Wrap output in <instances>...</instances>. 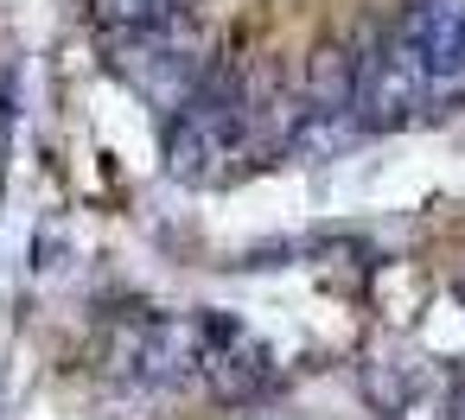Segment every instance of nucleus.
<instances>
[{
	"mask_svg": "<svg viewBox=\"0 0 465 420\" xmlns=\"http://www.w3.org/2000/svg\"><path fill=\"white\" fill-rule=\"evenodd\" d=\"M198 376L211 382V395H223V401H255L268 382H274V357H268V344L249 331V325H236V318H204V357H198Z\"/></svg>",
	"mask_w": 465,
	"mask_h": 420,
	"instance_id": "39448f33",
	"label": "nucleus"
},
{
	"mask_svg": "<svg viewBox=\"0 0 465 420\" xmlns=\"http://www.w3.org/2000/svg\"><path fill=\"white\" fill-rule=\"evenodd\" d=\"M255 141V103L249 83L236 71H211L198 83V96L166 122V172L179 185H204L217 179L230 160H242Z\"/></svg>",
	"mask_w": 465,
	"mask_h": 420,
	"instance_id": "f257e3e1",
	"label": "nucleus"
},
{
	"mask_svg": "<svg viewBox=\"0 0 465 420\" xmlns=\"http://www.w3.org/2000/svg\"><path fill=\"white\" fill-rule=\"evenodd\" d=\"M306 115H351L357 109V58L344 45H319L306 58V96H300Z\"/></svg>",
	"mask_w": 465,
	"mask_h": 420,
	"instance_id": "0eeeda50",
	"label": "nucleus"
},
{
	"mask_svg": "<svg viewBox=\"0 0 465 420\" xmlns=\"http://www.w3.org/2000/svg\"><path fill=\"white\" fill-rule=\"evenodd\" d=\"M427 71H420V52L408 45V33H389V39H363L357 52V128L363 134H389L401 128L420 103H427Z\"/></svg>",
	"mask_w": 465,
	"mask_h": 420,
	"instance_id": "20e7f679",
	"label": "nucleus"
},
{
	"mask_svg": "<svg viewBox=\"0 0 465 420\" xmlns=\"http://www.w3.org/2000/svg\"><path fill=\"white\" fill-rule=\"evenodd\" d=\"M179 0H90V14L109 26V33H141V26H160Z\"/></svg>",
	"mask_w": 465,
	"mask_h": 420,
	"instance_id": "1a4fd4ad",
	"label": "nucleus"
},
{
	"mask_svg": "<svg viewBox=\"0 0 465 420\" xmlns=\"http://www.w3.org/2000/svg\"><path fill=\"white\" fill-rule=\"evenodd\" d=\"M401 33L420 52L427 90L433 96H452L465 83V0H414Z\"/></svg>",
	"mask_w": 465,
	"mask_h": 420,
	"instance_id": "423d86ee",
	"label": "nucleus"
},
{
	"mask_svg": "<svg viewBox=\"0 0 465 420\" xmlns=\"http://www.w3.org/2000/svg\"><path fill=\"white\" fill-rule=\"evenodd\" d=\"M351 141H363L357 115H306V109H300V122H293V134H287V153L312 166V160H331V153H344Z\"/></svg>",
	"mask_w": 465,
	"mask_h": 420,
	"instance_id": "6e6552de",
	"label": "nucleus"
},
{
	"mask_svg": "<svg viewBox=\"0 0 465 420\" xmlns=\"http://www.w3.org/2000/svg\"><path fill=\"white\" fill-rule=\"evenodd\" d=\"M198 357H204V318L134 312L115 318L103 337V376L128 388H179L198 376Z\"/></svg>",
	"mask_w": 465,
	"mask_h": 420,
	"instance_id": "7ed1b4c3",
	"label": "nucleus"
},
{
	"mask_svg": "<svg viewBox=\"0 0 465 420\" xmlns=\"http://www.w3.org/2000/svg\"><path fill=\"white\" fill-rule=\"evenodd\" d=\"M242 420H293V414H281V407H255V414H242Z\"/></svg>",
	"mask_w": 465,
	"mask_h": 420,
	"instance_id": "9b49d317",
	"label": "nucleus"
},
{
	"mask_svg": "<svg viewBox=\"0 0 465 420\" xmlns=\"http://www.w3.org/2000/svg\"><path fill=\"white\" fill-rule=\"evenodd\" d=\"M446 420H465V369H459L452 388H446Z\"/></svg>",
	"mask_w": 465,
	"mask_h": 420,
	"instance_id": "9d476101",
	"label": "nucleus"
},
{
	"mask_svg": "<svg viewBox=\"0 0 465 420\" xmlns=\"http://www.w3.org/2000/svg\"><path fill=\"white\" fill-rule=\"evenodd\" d=\"M109 71L122 83H134L153 109H166V122L198 96V83L211 77V52H204V26L198 14L173 7L160 26L141 33H109Z\"/></svg>",
	"mask_w": 465,
	"mask_h": 420,
	"instance_id": "f03ea898",
	"label": "nucleus"
}]
</instances>
